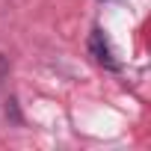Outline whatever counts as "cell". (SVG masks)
Wrapping results in <instances>:
<instances>
[{
	"instance_id": "cell-1",
	"label": "cell",
	"mask_w": 151,
	"mask_h": 151,
	"mask_svg": "<svg viewBox=\"0 0 151 151\" xmlns=\"http://www.w3.org/2000/svg\"><path fill=\"white\" fill-rule=\"evenodd\" d=\"M89 50H92V56H95L101 65H107V68H116V59H113L110 42H107V36H104L101 30H95V33L89 36Z\"/></svg>"
}]
</instances>
